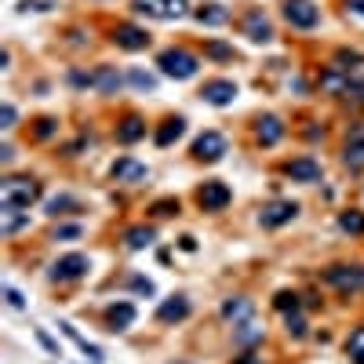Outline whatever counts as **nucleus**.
<instances>
[{"label":"nucleus","mask_w":364,"mask_h":364,"mask_svg":"<svg viewBox=\"0 0 364 364\" xmlns=\"http://www.w3.org/2000/svg\"><path fill=\"white\" fill-rule=\"evenodd\" d=\"M0 208H4V204H0ZM23 226H30V215L23 208H4V211H0V233H4V237H15Z\"/></svg>","instance_id":"nucleus-19"},{"label":"nucleus","mask_w":364,"mask_h":364,"mask_svg":"<svg viewBox=\"0 0 364 364\" xmlns=\"http://www.w3.org/2000/svg\"><path fill=\"white\" fill-rule=\"evenodd\" d=\"M4 299H8V306H15V310H23V306H26V299L18 295L15 288H4Z\"/></svg>","instance_id":"nucleus-42"},{"label":"nucleus","mask_w":364,"mask_h":364,"mask_svg":"<svg viewBox=\"0 0 364 364\" xmlns=\"http://www.w3.org/2000/svg\"><path fill=\"white\" fill-rule=\"evenodd\" d=\"M288 179H295V182H320V164L313 161V157H295V161H288Z\"/></svg>","instance_id":"nucleus-16"},{"label":"nucleus","mask_w":364,"mask_h":364,"mask_svg":"<svg viewBox=\"0 0 364 364\" xmlns=\"http://www.w3.org/2000/svg\"><path fill=\"white\" fill-rule=\"evenodd\" d=\"M194 18H197L201 26H222L230 15H226V8H222V4H201V8L194 11Z\"/></svg>","instance_id":"nucleus-24"},{"label":"nucleus","mask_w":364,"mask_h":364,"mask_svg":"<svg viewBox=\"0 0 364 364\" xmlns=\"http://www.w3.org/2000/svg\"><path fill=\"white\" fill-rule=\"evenodd\" d=\"M37 339H40V342H44V346H48L51 353H58V346H55V342L48 339V332H40V328H37Z\"/></svg>","instance_id":"nucleus-43"},{"label":"nucleus","mask_w":364,"mask_h":364,"mask_svg":"<svg viewBox=\"0 0 364 364\" xmlns=\"http://www.w3.org/2000/svg\"><path fill=\"white\" fill-rule=\"evenodd\" d=\"M58 328H62V332H66V335H70V339H73V342H77V346H80V350H84V353H88V357H92V360H95V364H99V360H102V350H99V346H92V342H88V339H84V335H80V332H77V328H73V325H58Z\"/></svg>","instance_id":"nucleus-28"},{"label":"nucleus","mask_w":364,"mask_h":364,"mask_svg":"<svg viewBox=\"0 0 364 364\" xmlns=\"http://www.w3.org/2000/svg\"><path fill=\"white\" fill-rule=\"evenodd\" d=\"M284 328L291 339H303L306 335V317L303 313H284Z\"/></svg>","instance_id":"nucleus-31"},{"label":"nucleus","mask_w":364,"mask_h":364,"mask_svg":"<svg viewBox=\"0 0 364 364\" xmlns=\"http://www.w3.org/2000/svg\"><path fill=\"white\" fill-rule=\"evenodd\" d=\"M153 237H157V230H153V226H132L124 241H127V248H132V251H142V248L153 244Z\"/></svg>","instance_id":"nucleus-26"},{"label":"nucleus","mask_w":364,"mask_h":364,"mask_svg":"<svg viewBox=\"0 0 364 364\" xmlns=\"http://www.w3.org/2000/svg\"><path fill=\"white\" fill-rule=\"evenodd\" d=\"M106 320H110L113 332L132 328V325H135V306H132V303H113L110 310H106Z\"/></svg>","instance_id":"nucleus-21"},{"label":"nucleus","mask_w":364,"mask_h":364,"mask_svg":"<svg viewBox=\"0 0 364 364\" xmlns=\"http://www.w3.org/2000/svg\"><path fill=\"white\" fill-rule=\"evenodd\" d=\"M273 306L281 310V313H299V306H303V303H299L295 291H277L273 295Z\"/></svg>","instance_id":"nucleus-30"},{"label":"nucleus","mask_w":364,"mask_h":364,"mask_svg":"<svg viewBox=\"0 0 364 364\" xmlns=\"http://www.w3.org/2000/svg\"><path fill=\"white\" fill-rule=\"evenodd\" d=\"M179 248H182V251H197V241H194V237H182Z\"/></svg>","instance_id":"nucleus-46"},{"label":"nucleus","mask_w":364,"mask_h":364,"mask_svg":"<svg viewBox=\"0 0 364 364\" xmlns=\"http://www.w3.org/2000/svg\"><path fill=\"white\" fill-rule=\"evenodd\" d=\"M135 11L161 18V23H171V18H182L189 11V0H135Z\"/></svg>","instance_id":"nucleus-3"},{"label":"nucleus","mask_w":364,"mask_h":364,"mask_svg":"<svg viewBox=\"0 0 364 364\" xmlns=\"http://www.w3.org/2000/svg\"><path fill=\"white\" fill-rule=\"evenodd\" d=\"M350 62L357 66V62H364V55H357V51H339V66H342V70H350Z\"/></svg>","instance_id":"nucleus-40"},{"label":"nucleus","mask_w":364,"mask_h":364,"mask_svg":"<svg viewBox=\"0 0 364 364\" xmlns=\"http://www.w3.org/2000/svg\"><path fill=\"white\" fill-rule=\"evenodd\" d=\"M92 270V263H88V255H62V259L51 266V281H58V284H66V281H80L84 273Z\"/></svg>","instance_id":"nucleus-6"},{"label":"nucleus","mask_w":364,"mask_h":364,"mask_svg":"<svg viewBox=\"0 0 364 364\" xmlns=\"http://www.w3.org/2000/svg\"><path fill=\"white\" fill-rule=\"evenodd\" d=\"M233 339H237V346H255V342H263V325L255 317L244 325H233Z\"/></svg>","instance_id":"nucleus-23"},{"label":"nucleus","mask_w":364,"mask_h":364,"mask_svg":"<svg viewBox=\"0 0 364 364\" xmlns=\"http://www.w3.org/2000/svg\"><path fill=\"white\" fill-rule=\"evenodd\" d=\"M295 215H299V204H295V201H273V204H266V208H263L259 222H263L266 230H277V226L291 222Z\"/></svg>","instance_id":"nucleus-9"},{"label":"nucleus","mask_w":364,"mask_h":364,"mask_svg":"<svg viewBox=\"0 0 364 364\" xmlns=\"http://www.w3.org/2000/svg\"><path fill=\"white\" fill-rule=\"evenodd\" d=\"M120 84H124V77H120L113 66H99V70L92 73V88H95V92H102V95H113V92L120 88Z\"/></svg>","instance_id":"nucleus-18"},{"label":"nucleus","mask_w":364,"mask_h":364,"mask_svg":"<svg viewBox=\"0 0 364 364\" xmlns=\"http://www.w3.org/2000/svg\"><path fill=\"white\" fill-rule=\"evenodd\" d=\"M132 288L142 295H153V281H149V277H132Z\"/></svg>","instance_id":"nucleus-41"},{"label":"nucleus","mask_w":364,"mask_h":364,"mask_svg":"<svg viewBox=\"0 0 364 364\" xmlns=\"http://www.w3.org/2000/svg\"><path fill=\"white\" fill-rule=\"evenodd\" d=\"M284 18L295 30H313L320 23V8L313 0H284Z\"/></svg>","instance_id":"nucleus-5"},{"label":"nucleus","mask_w":364,"mask_h":364,"mask_svg":"<svg viewBox=\"0 0 364 364\" xmlns=\"http://www.w3.org/2000/svg\"><path fill=\"white\" fill-rule=\"evenodd\" d=\"M70 208H77L73 197H51L48 201V215H62V211H70Z\"/></svg>","instance_id":"nucleus-34"},{"label":"nucleus","mask_w":364,"mask_h":364,"mask_svg":"<svg viewBox=\"0 0 364 364\" xmlns=\"http://www.w3.org/2000/svg\"><path fill=\"white\" fill-rule=\"evenodd\" d=\"M339 230L342 233H350V237H360V233H364V211H342V215H339Z\"/></svg>","instance_id":"nucleus-27"},{"label":"nucleus","mask_w":364,"mask_h":364,"mask_svg":"<svg viewBox=\"0 0 364 364\" xmlns=\"http://www.w3.org/2000/svg\"><path fill=\"white\" fill-rule=\"evenodd\" d=\"M281 135H284L281 117H263L259 127H255V139H259V146H277V142H281Z\"/></svg>","instance_id":"nucleus-20"},{"label":"nucleus","mask_w":364,"mask_h":364,"mask_svg":"<svg viewBox=\"0 0 364 364\" xmlns=\"http://www.w3.org/2000/svg\"><path fill=\"white\" fill-rule=\"evenodd\" d=\"M230 186L226 182H204L201 189H197V204L204 208V211H222L226 204H230Z\"/></svg>","instance_id":"nucleus-8"},{"label":"nucleus","mask_w":364,"mask_h":364,"mask_svg":"<svg viewBox=\"0 0 364 364\" xmlns=\"http://www.w3.org/2000/svg\"><path fill=\"white\" fill-rule=\"evenodd\" d=\"M222 317L230 320V325H244V320L255 317V303H251V299H244V295H233V299H226V303H222Z\"/></svg>","instance_id":"nucleus-14"},{"label":"nucleus","mask_w":364,"mask_h":364,"mask_svg":"<svg viewBox=\"0 0 364 364\" xmlns=\"http://www.w3.org/2000/svg\"><path fill=\"white\" fill-rule=\"evenodd\" d=\"M80 237V226H58L55 230V241H77Z\"/></svg>","instance_id":"nucleus-38"},{"label":"nucleus","mask_w":364,"mask_h":364,"mask_svg":"<svg viewBox=\"0 0 364 364\" xmlns=\"http://www.w3.org/2000/svg\"><path fill=\"white\" fill-rule=\"evenodd\" d=\"M325 281L332 288H339L342 295H357V291H364V266H332L325 273Z\"/></svg>","instance_id":"nucleus-4"},{"label":"nucleus","mask_w":364,"mask_h":364,"mask_svg":"<svg viewBox=\"0 0 364 364\" xmlns=\"http://www.w3.org/2000/svg\"><path fill=\"white\" fill-rule=\"evenodd\" d=\"M346 353H350L353 364H364V328L350 332V339H346Z\"/></svg>","instance_id":"nucleus-29"},{"label":"nucleus","mask_w":364,"mask_h":364,"mask_svg":"<svg viewBox=\"0 0 364 364\" xmlns=\"http://www.w3.org/2000/svg\"><path fill=\"white\" fill-rule=\"evenodd\" d=\"M201 95L211 106H230L233 99H237V84H233V80H208Z\"/></svg>","instance_id":"nucleus-13"},{"label":"nucleus","mask_w":364,"mask_h":364,"mask_svg":"<svg viewBox=\"0 0 364 364\" xmlns=\"http://www.w3.org/2000/svg\"><path fill=\"white\" fill-rule=\"evenodd\" d=\"M208 55H211V58H233V48L222 44V40H211V44H208Z\"/></svg>","instance_id":"nucleus-35"},{"label":"nucleus","mask_w":364,"mask_h":364,"mask_svg":"<svg viewBox=\"0 0 364 364\" xmlns=\"http://www.w3.org/2000/svg\"><path fill=\"white\" fill-rule=\"evenodd\" d=\"M113 40H117V44H120L124 51H146V48H149V33H146V30H139V26H132V23L117 26Z\"/></svg>","instance_id":"nucleus-10"},{"label":"nucleus","mask_w":364,"mask_h":364,"mask_svg":"<svg viewBox=\"0 0 364 364\" xmlns=\"http://www.w3.org/2000/svg\"><path fill=\"white\" fill-rule=\"evenodd\" d=\"M342 99H346V102H360V106H364V80L350 77V84H346V92H342Z\"/></svg>","instance_id":"nucleus-33"},{"label":"nucleus","mask_w":364,"mask_h":364,"mask_svg":"<svg viewBox=\"0 0 364 364\" xmlns=\"http://www.w3.org/2000/svg\"><path fill=\"white\" fill-rule=\"evenodd\" d=\"M233 364H263V357H255V353H244V357H237Z\"/></svg>","instance_id":"nucleus-45"},{"label":"nucleus","mask_w":364,"mask_h":364,"mask_svg":"<svg viewBox=\"0 0 364 364\" xmlns=\"http://www.w3.org/2000/svg\"><path fill=\"white\" fill-rule=\"evenodd\" d=\"M182 132H186V120H182V117L164 120V124H161V132H157V146H171V142H179V139H182Z\"/></svg>","instance_id":"nucleus-25"},{"label":"nucleus","mask_w":364,"mask_h":364,"mask_svg":"<svg viewBox=\"0 0 364 364\" xmlns=\"http://www.w3.org/2000/svg\"><path fill=\"white\" fill-rule=\"evenodd\" d=\"M179 211V201H157L153 204V215H175Z\"/></svg>","instance_id":"nucleus-39"},{"label":"nucleus","mask_w":364,"mask_h":364,"mask_svg":"<svg viewBox=\"0 0 364 364\" xmlns=\"http://www.w3.org/2000/svg\"><path fill=\"white\" fill-rule=\"evenodd\" d=\"M55 135V120L51 117H40L37 120V139H51Z\"/></svg>","instance_id":"nucleus-36"},{"label":"nucleus","mask_w":364,"mask_h":364,"mask_svg":"<svg viewBox=\"0 0 364 364\" xmlns=\"http://www.w3.org/2000/svg\"><path fill=\"white\" fill-rule=\"evenodd\" d=\"M157 66H161V73H164V77L189 80V77H197L201 62H197V55H189V51H182V48H168V51H161Z\"/></svg>","instance_id":"nucleus-2"},{"label":"nucleus","mask_w":364,"mask_h":364,"mask_svg":"<svg viewBox=\"0 0 364 364\" xmlns=\"http://www.w3.org/2000/svg\"><path fill=\"white\" fill-rule=\"evenodd\" d=\"M117 139H120L124 146H132V142L146 139V120H142V117H124L120 127H117Z\"/></svg>","instance_id":"nucleus-22"},{"label":"nucleus","mask_w":364,"mask_h":364,"mask_svg":"<svg viewBox=\"0 0 364 364\" xmlns=\"http://www.w3.org/2000/svg\"><path fill=\"white\" fill-rule=\"evenodd\" d=\"M350 168H364V120H357L346 135V153H342Z\"/></svg>","instance_id":"nucleus-12"},{"label":"nucleus","mask_w":364,"mask_h":364,"mask_svg":"<svg viewBox=\"0 0 364 364\" xmlns=\"http://www.w3.org/2000/svg\"><path fill=\"white\" fill-rule=\"evenodd\" d=\"M127 84H135V88H142V92H153L157 88V77L153 73H142V70H132V73H127Z\"/></svg>","instance_id":"nucleus-32"},{"label":"nucleus","mask_w":364,"mask_h":364,"mask_svg":"<svg viewBox=\"0 0 364 364\" xmlns=\"http://www.w3.org/2000/svg\"><path fill=\"white\" fill-rule=\"evenodd\" d=\"M244 37L255 40V44H270V40H273V23H270L263 11H251V15L244 18Z\"/></svg>","instance_id":"nucleus-11"},{"label":"nucleus","mask_w":364,"mask_h":364,"mask_svg":"<svg viewBox=\"0 0 364 364\" xmlns=\"http://www.w3.org/2000/svg\"><path fill=\"white\" fill-rule=\"evenodd\" d=\"M222 153H226V139H222L219 132H204V135H197V142H194V157H197V161L215 164V161H222Z\"/></svg>","instance_id":"nucleus-7"},{"label":"nucleus","mask_w":364,"mask_h":364,"mask_svg":"<svg viewBox=\"0 0 364 364\" xmlns=\"http://www.w3.org/2000/svg\"><path fill=\"white\" fill-rule=\"evenodd\" d=\"M146 175H149V168L142 161H135V157H120L113 164V179L117 182H146Z\"/></svg>","instance_id":"nucleus-15"},{"label":"nucleus","mask_w":364,"mask_h":364,"mask_svg":"<svg viewBox=\"0 0 364 364\" xmlns=\"http://www.w3.org/2000/svg\"><path fill=\"white\" fill-rule=\"evenodd\" d=\"M0 127H4V132L15 127V106L11 102H4V110H0Z\"/></svg>","instance_id":"nucleus-37"},{"label":"nucleus","mask_w":364,"mask_h":364,"mask_svg":"<svg viewBox=\"0 0 364 364\" xmlns=\"http://www.w3.org/2000/svg\"><path fill=\"white\" fill-rule=\"evenodd\" d=\"M346 8H350L353 15H360V18H364V0H346Z\"/></svg>","instance_id":"nucleus-44"},{"label":"nucleus","mask_w":364,"mask_h":364,"mask_svg":"<svg viewBox=\"0 0 364 364\" xmlns=\"http://www.w3.org/2000/svg\"><path fill=\"white\" fill-rule=\"evenodd\" d=\"M40 197V182L23 179V175H11L0 182V204L4 208H30Z\"/></svg>","instance_id":"nucleus-1"},{"label":"nucleus","mask_w":364,"mask_h":364,"mask_svg":"<svg viewBox=\"0 0 364 364\" xmlns=\"http://www.w3.org/2000/svg\"><path fill=\"white\" fill-rule=\"evenodd\" d=\"M186 317H189V299H182V295L168 299V303L157 310V320H161V325H179V320H186Z\"/></svg>","instance_id":"nucleus-17"}]
</instances>
